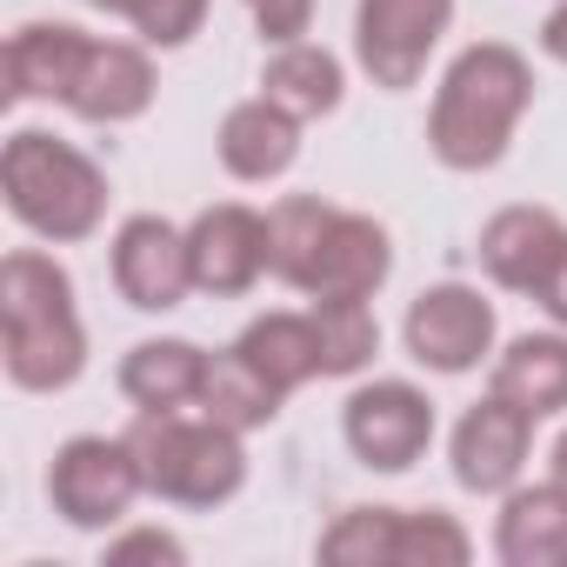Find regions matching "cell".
I'll return each mask as SVG.
<instances>
[{
  "mask_svg": "<svg viewBox=\"0 0 567 567\" xmlns=\"http://www.w3.org/2000/svg\"><path fill=\"white\" fill-rule=\"evenodd\" d=\"M527 107H534V68H527V54L507 48V41H474V48L454 54V68L434 87L427 147L454 174H487L507 154V141L527 121Z\"/></svg>",
  "mask_w": 567,
  "mask_h": 567,
  "instance_id": "1",
  "label": "cell"
},
{
  "mask_svg": "<svg viewBox=\"0 0 567 567\" xmlns=\"http://www.w3.org/2000/svg\"><path fill=\"white\" fill-rule=\"evenodd\" d=\"M0 361H8V381L28 394H61L81 381L87 368V328L74 308V274L41 254V247H14L0 260Z\"/></svg>",
  "mask_w": 567,
  "mask_h": 567,
  "instance_id": "2",
  "label": "cell"
},
{
  "mask_svg": "<svg viewBox=\"0 0 567 567\" xmlns=\"http://www.w3.org/2000/svg\"><path fill=\"white\" fill-rule=\"evenodd\" d=\"M0 194H8V214L54 247L94 240L107 220V174L61 134L48 127H21L0 147Z\"/></svg>",
  "mask_w": 567,
  "mask_h": 567,
  "instance_id": "3",
  "label": "cell"
},
{
  "mask_svg": "<svg viewBox=\"0 0 567 567\" xmlns=\"http://www.w3.org/2000/svg\"><path fill=\"white\" fill-rule=\"evenodd\" d=\"M134 454H141V474H147V494L167 501V507H227L240 487H247V447L227 421L214 414H141L127 427Z\"/></svg>",
  "mask_w": 567,
  "mask_h": 567,
  "instance_id": "4",
  "label": "cell"
},
{
  "mask_svg": "<svg viewBox=\"0 0 567 567\" xmlns=\"http://www.w3.org/2000/svg\"><path fill=\"white\" fill-rule=\"evenodd\" d=\"M147 494V474H141V454L134 441H107V434H74L54 467H48V501L68 527L81 534H107L134 514V501Z\"/></svg>",
  "mask_w": 567,
  "mask_h": 567,
  "instance_id": "5",
  "label": "cell"
},
{
  "mask_svg": "<svg viewBox=\"0 0 567 567\" xmlns=\"http://www.w3.org/2000/svg\"><path fill=\"white\" fill-rule=\"evenodd\" d=\"M454 28V0H354V61L374 87L408 94L441 34Z\"/></svg>",
  "mask_w": 567,
  "mask_h": 567,
  "instance_id": "6",
  "label": "cell"
},
{
  "mask_svg": "<svg viewBox=\"0 0 567 567\" xmlns=\"http://www.w3.org/2000/svg\"><path fill=\"white\" fill-rule=\"evenodd\" d=\"M494 301L467 280H441V288H421L408 301V321H401V341H408V361H421L427 374H474L487 354H494Z\"/></svg>",
  "mask_w": 567,
  "mask_h": 567,
  "instance_id": "7",
  "label": "cell"
},
{
  "mask_svg": "<svg viewBox=\"0 0 567 567\" xmlns=\"http://www.w3.org/2000/svg\"><path fill=\"white\" fill-rule=\"evenodd\" d=\"M348 454L374 474H408L434 447V401L414 381H368L341 408Z\"/></svg>",
  "mask_w": 567,
  "mask_h": 567,
  "instance_id": "8",
  "label": "cell"
},
{
  "mask_svg": "<svg viewBox=\"0 0 567 567\" xmlns=\"http://www.w3.org/2000/svg\"><path fill=\"white\" fill-rule=\"evenodd\" d=\"M114 288L141 315H174L194 295V260H187V227L161 214H134L114 234Z\"/></svg>",
  "mask_w": 567,
  "mask_h": 567,
  "instance_id": "9",
  "label": "cell"
},
{
  "mask_svg": "<svg viewBox=\"0 0 567 567\" xmlns=\"http://www.w3.org/2000/svg\"><path fill=\"white\" fill-rule=\"evenodd\" d=\"M527 447H534V414L487 388V401H474V408L454 421L447 461H454V481H461L467 494H507V487H520Z\"/></svg>",
  "mask_w": 567,
  "mask_h": 567,
  "instance_id": "10",
  "label": "cell"
},
{
  "mask_svg": "<svg viewBox=\"0 0 567 567\" xmlns=\"http://www.w3.org/2000/svg\"><path fill=\"white\" fill-rule=\"evenodd\" d=\"M187 260H194V288L200 295H214V301L247 295L254 280L267 274V214H254L240 200H220V207L194 214Z\"/></svg>",
  "mask_w": 567,
  "mask_h": 567,
  "instance_id": "11",
  "label": "cell"
},
{
  "mask_svg": "<svg viewBox=\"0 0 567 567\" xmlns=\"http://www.w3.org/2000/svg\"><path fill=\"white\" fill-rule=\"evenodd\" d=\"M567 247V227H560V214H547V207H501L487 227H481V274L494 280V288H507V295H534L540 280H547V267H554V254Z\"/></svg>",
  "mask_w": 567,
  "mask_h": 567,
  "instance_id": "12",
  "label": "cell"
},
{
  "mask_svg": "<svg viewBox=\"0 0 567 567\" xmlns=\"http://www.w3.org/2000/svg\"><path fill=\"white\" fill-rule=\"evenodd\" d=\"M154 61L134 48V41H94L81 74H74V94H68V114L94 121V127H121V121H141L154 107Z\"/></svg>",
  "mask_w": 567,
  "mask_h": 567,
  "instance_id": "13",
  "label": "cell"
},
{
  "mask_svg": "<svg viewBox=\"0 0 567 567\" xmlns=\"http://www.w3.org/2000/svg\"><path fill=\"white\" fill-rule=\"evenodd\" d=\"M301 127H308V121H295L288 107H274L267 94H254V101L227 107V121H220V134H214L220 167H227L234 181H247V187L280 181V174L301 161Z\"/></svg>",
  "mask_w": 567,
  "mask_h": 567,
  "instance_id": "14",
  "label": "cell"
},
{
  "mask_svg": "<svg viewBox=\"0 0 567 567\" xmlns=\"http://www.w3.org/2000/svg\"><path fill=\"white\" fill-rule=\"evenodd\" d=\"M494 554L501 567H567V487H507L494 514Z\"/></svg>",
  "mask_w": 567,
  "mask_h": 567,
  "instance_id": "15",
  "label": "cell"
},
{
  "mask_svg": "<svg viewBox=\"0 0 567 567\" xmlns=\"http://www.w3.org/2000/svg\"><path fill=\"white\" fill-rule=\"evenodd\" d=\"M388 274H394V240H388V227H381L374 214H348V207H341V220H334V234H328V254H321V267H315L308 301H374V295L388 288Z\"/></svg>",
  "mask_w": 567,
  "mask_h": 567,
  "instance_id": "16",
  "label": "cell"
},
{
  "mask_svg": "<svg viewBox=\"0 0 567 567\" xmlns=\"http://www.w3.org/2000/svg\"><path fill=\"white\" fill-rule=\"evenodd\" d=\"M87 48H94L87 28H68V21H28V28L8 41V101H61V107H68Z\"/></svg>",
  "mask_w": 567,
  "mask_h": 567,
  "instance_id": "17",
  "label": "cell"
},
{
  "mask_svg": "<svg viewBox=\"0 0 567 567\" xmlns=\"http://www.w3.org/2000/svg\"><path fill=\"white\" fill-rule=\"evenodd\" d=\"M207 348L194 341H134L121 354V394L141 408V414H181V408H200V381H207Z\"/></svg>",
  "mask_w": 567,
  "mask_h": 567,
  "instance_id": "18",
  "label": "cell"
},
{
  "mask_svg": "<svg viewBox=\"0 0 567 567\" xmlns=\"http://www.w3.org/2000/svg\"><path fill=\"white\" fill-rule=\"evenodd\" d=\"M341 207H328L321 194H288L267 207V274L288 280V288H315V267L328 254V234H334Z\"/></svg>",
  "mask_w": 567,
  "mask_h": 567,
  "instance_id": "19",
  "label": "cell"
},
{
  "mask_svg": "<svg viewBox=\"0 0 567 567\" xmlns=\"http://www.w3.org/2000/svg\"><path fill=\"white\" fill-rule=\"evenodd\" d=\"M494 394H507L514 408H527L534 421L567 414V328L560 334H514L507 354L494 361Z\"/></svg>",
  "mask_w": 567,
  "mask_h": 567,
  "instance_id": "20",
  "label": "cell"
},
{
  "mask_svg": "<svg viewBox=\"0 0 567 567\" xmlns=\"http://www.w3.org/2000/svg\"><path fill=\"white\" fill-rule=\"evenodd\" d=\"M260 94L274 107H288L295 121H321L341 107L348 94V68L321 48V41H295V48H274V61L260 68Z\"/></svg>",
  "mask_w": 567,
  "mask_h": 567,
  "instance_id": "21",
  "label": "cell"
},
{
  "mask_svg": "<svg viewBox=\"0 0 567 567\" xmlns=\"http://www.w3.org/2000/svg\"><path fill=\"white\" fill-rule=\"evenodd\" d=\"M280 394H295V388H308V381H328V368H321V328H315V315H260L240 341H234Z\"/></svg>",
  "mask_w": 567,
  "mask_h": 567,
  "instance_id": "22",
  "label": "cell"
},
{
  "mask_svg": "<svg viewBox=\"0 0 567 567\" xmlns=\"http://www.w3.org/2000/svg\"><path fill=\"white\" fill-rule=\"evenodd\" d=\"M280 394L240 348H227V354H214L207 361V381H200V414H214V421H227L234 434H254V427H274L280 421Z\"/></svg>",
  "mask_w": 567,
  "mask_h": 567,
  "instance_id": "23",
  "label": "cell"
},
{
  "mask_svg": "<svg viewBox=\"0 0 567 567\" xmlns=\"http://www.w3.org/2000/svg\"><path fill=\"white\" fill-rule=\"evenodd\" d=\"M315 328H321V368L328 381L361 374L381 354V321L368 301H315Z\"/></svg>",
  "mask_w": 567,
  "mask_h": 567,
  "instance_id": "24",
  "label": "cell"
},
{
  "mask_svg": "<svg viewBox=\"0 0 567 567\" xmlns=\"http://www.w3.org/2000/svg\"><path fill=\"white\" fill-rule=\"evenodd\" d=\"M394 540H401V507H348L321 534V560L328 567H394Z\"/></svg>",
  "mask_w": 567,
  "mask_h": 567,
  "instance_id": "25",
  "label": "cell"
},
{
  "mask_svg": "<svg viewBox=\"0 0 567 567\" xmlns=\"http://www.w3.org/2000/svg\"><path fill=\"white\" fill-rule=\"evenodd\" d=\"M474 540L447 507H401V540H394V567H467Z\"/></svg>",
  "mask_w": 567,
  "mask_h": 567,
  "instance_id": "26",
  "label": "cell"
},
{
  "mask_svg": "<svg viewBox=\"0 0 567 567\" xmlns=\"http://www.w3.org/2000/svg\"><path fill=\"white\" fill-rule=\"evenodd\" d=\"M127 21L147 48H187L207 21V0H134Z\"/></svg>",
  "mask_w": 567,
  "mask_h": 567,
  "instance_id": "27",
  "label": "cell"
},
{
  "mask_svg": "<svg viewBox=\"0 0 567 567\" xmlns=\"http://www.w3.org/2000/svg\"><path fill=\"white\" fill-rule=\"evenodd\" d=\"M247 21L267 48H295L315 28V0H247Z\"/></svg>",
  "mask_w": 567,
  "mask_h": 567,
  "instance_id": "28",
  "label": "cell"
},
{
  "mask_svg": "<svg viewBox=\"0 0 567 567\" xmlns=\"http://www.w3.org/2000/svg\"><path fill=\"white\" fill-rule=\"evenodd\" d=\"M134 560H161V567H181L187 547L161 527H127L121 540H107V567H134Z\"/></svg>",
  "mask_w": 567,
  "mask_h": 567,
  "instance_id": "29",
  "label": "cell"
},
{
  "mask_svg": "<svg viewBox=\"0 0 567 567\" xmlns=\"http://www.w3.org/2000/svg\"><path fill=\"white\" fill-rule=\"evenodd\" d=\"M534 301L547 308V321H554V328H567V247L554 254V267H547V280L534 288Z\"/></svg>",
  "mask_w": 567,
  "mask_h": 567,
  "instance_id": "30",
  "label": "cell"
},
{
  "mask_svg": "<svg viewBox=\"0 0 567 567\" xmlns=\"http://www.w3.org/2000/svg\"><path fill=\"white\" fill-rule=\"evenodd\" d=\"M540 54L567 68V0H560V8H554V14L540 21Z\"/></svg>",
  "mask_w": 567,
  "mask_h": 567,
  "instance_id": "31",
  "label": "cell"
},
{
  "mask_svg": "<svg viewBox=\"0 0 567 567\" xmlns=\"http://www.w3.org/2000/svg\"><path fill=\"white\" fill-rule=\"evenodd\" d=\"M547 467H554V481H560V487H567V434H560V441H554V454H547Z\"/></svg>",
  "mask_w": 567,
  "mask_h": 567,
  "instance_id": "32",
  "label": "cell"
},
{
  "mask_svg": "<svg viewBox=\"0 0 567 567\" xmlns=\"http://www.w3.org/2000/svg\"><path fill=\"white\" fill-rule=\"evenodd\" d=\"M94 8H107V14H121V21H127V8H134V0H94Z\"/></svg>",
  "mask_w": 567,
  "mask_h": 567,
  "instance_id": "33",
  "label": "cell"
}]
</instances>
